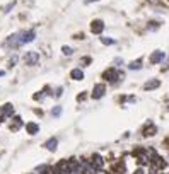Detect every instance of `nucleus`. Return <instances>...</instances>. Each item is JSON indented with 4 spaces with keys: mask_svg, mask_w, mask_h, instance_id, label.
<instances>
[{
    "mask_svg": "<svg viewBox=\"0 0 169 174\" xmlns=\"http://www.w3.org/2000/svg\"><path fill=\"white\" fill-rule=\"evenodd\" d=\"M36 36H38L36 29H33V27L31 29H22V31L12 32L10 36H7L3 46L9 48V50H19V48H22V46L31 45L33 41H36Z\"/></svg>",
    "mask_w": 169,
    "mask_h": 174,
    "instance_id": "obj_1",
    "label": "nucleus"
},
{
    "mask_svg": "<svg viewBox=\"0 0 169 174\" xmlns=\"http://www.w3.org/2000/svg\"><path fill=\"white\" fill-rule=\"evenodd\" d=\"M125 79H127V72H125V68H116L114 65H109L108 68H104V70L101 72V80L106 82L108 85L114 87V89L123 84Z\"/></svg>",
    "mask_w": 169,
    "mask_h": 174,
    "instance_id": "obj_2",
    "label": "nucleus"
},
{
    "mask_svg": "<svg viewBox=\"0 0 169 174\" xmlns=\"http://www.w3.org/2000/svg\"><path fill=\"white\" fill-rule=\"evenodd\" d=\"M89 94H91V99L92 101H101L104 96L108 94V84L103 80L96 82L94 85H92V89L89 90Z\"/></svg>",
    "mask_w": 169,
    "mask_h": 174,
    "instance_id": "obj_3",
    "label": "nucleus"
},
{
    "mask_svg": "<svg viewBox=\"0 0 169 174\" xmlns=\"http://www.w3.org/2000/svg\"><path fill=\"white\" fill-rule=\"evenodd\" d=\"M104 29H106V22H104V19L101 17H96V19H92L91 22H89V32H91L92 36H101L104 34Z\"/></svg>",
    "mask_w": 169,
    "mask_h": 174,
    "instance_id": "obj_4",
    "label": "nucleus"
},
{
    "mask_svg": "<svg viewBox=\"0 0 169 174\" xmlns=\"http://www.w3.org/2000/svg\"><path fill=\"white\" fill-rule=\"evenodd\" d=\"M157 132H159V128H157V125L152 121V119H147L145 123L142 125V128H140V133H142L143 138H150V137H156Z\"/></svg>",
    "mask_w": 169,
    "mask_h": 174,
    "instance_id": "obj_5",
    "label": "nucleus"
},
{
    "mask_svg": "<svg viewBox=\"0 0 169 174\" xmlns=\"http://www.w3.org/2000/svg\"><path fill=\"white\" fill-rule=\"evenodd\" d=\"M22 61L26 67H36V65H39V61H41V55H39V51L31 50V51H26L22 55Z\"/></svg>",
    "mask_w": 169,
    "mask_h": 174,
    "instance_id": "obj_6",
    "label": "nucleus"
},
{
    "mask_svg": "<svg viewBox=\"0 0 169 174\" xmlns=\"http://www.w3.org/2000/svg\"><path fill=\"white\" fill-rule=\"evenodd\" d=\"M16 114V108L12 103H5L0 106V123H5L9 119H12V116Z\"/></svg>",
    "mask_w": 169,
    "mask_h": 174,
    "instance_id": "obj_7",
    "label": "nucleus"
},
{
    "mask_svg": "<svg viewBox=\"0 0 169 174\" xmlns=\"http://www.w3.org/2000/svg\"><path fill=\"white\" fill-rule=\"evenodd\" d=\"M167 60V53L164 50H154L152 53L149 55V65H162L164 61Z\"/></svg>",
    "mask_w": 169,
    "mask_h": 174,
    "instance_id": "obj_8",
    "label": "nucleus"
},
{
    "mask_svg": "<svg viewBox=\"0 0 169 174\" xmlns=\"http://www.w3.org/2000/svg\"><path fill=\"white\" fill-rule=\"evenodd\" d=\"M161 85H162V80H161L159 77H150L142 84V90L143 92H152V90L159 89Z\"/></svg>",
    "mask_w": 169,
    "mask_h": 174,
    "instance_id": "obj_9",
    "label": "nucleus"
},
{
    "mask_svg": "<svg viewBox=\"0 0 169 174\" xmlns=\"http://www.w3.org/2000/svg\"><path fill=\"white\" fill-rule=\"evenodd\" d=\"M89 161L94 166L96 171H104V169H106V159H104L101 154H92L91 157H89Z\"/></svg>",
    "mask_w": 169,
    "mask_h": 174,
    "instance_id": "obj_10",
    "label": "nucleus"
},
{
    "mask_svg": "<svg viewBox=\"0 0 169 174\" xmlns=\"http://www.w3.org/2000/svg\"><path fill=\"white\" fill-rule=\"evenodd\" d=\"M143 65H145V61H143V58L142 56H138V58H133V60H130L127 63V70L128 72H140L143 68Z\"/></svg>",
    "mask_w": 169,
    "mask_h": 174,
    "instance_id": "obj_11",
    "label": "nucleus"
},
{
    "mask_svg": "<svg viewBox=\"0 0 169 174\" xmlns=\"http://www.w3.org/2000/svg\"><path fill=\"white\" fill-rule=\"evenodd\" d=\"M162 27V21L161 19H149L143 26V31L145 32H157L159 29Z\"/></svg>",
    "mask_w": 169,
    "mask_h": 174,
    "instance_id": "obj_12",
    "label": "nucleus"
},
{
    "mask_svg": "<svg viewBox=\"0 0 169 174\" xmlns=\"http://www.w3.org/2000/svg\"><path fill=\"white\" fill-rule=\"evenodd\" d=\"M68 77L74 82H82L85 79V72H84V68H80V67H74L70 70V74H68Z\"/></svg>",
    "mask_w": 169,
    "mask_h": 174,
    "instance_id": "obj_13",
    "label": "nucleus"
},
{
    "mask_svg": "<svg viewBox=\"0 0 169 174\" xmlns=\"http://www.w3.org/2000/svg\"><path fill=\"white\" fill-rule=\"evenodd\" d=\"M26 125V123L22 121V116H19V114H14L12 116V119H10V125H9V128H10V132H19L22 126Z\"/></svg>",
    "mask_w": 169,
    "mask_h": 174,
    "instance_id": "obj_14",
    "label": "nucleus"
},
{
    "mask_svg": "<svg viewBox=\"0 0 169 174\" xmlns=\"http://www.w3.org/2000/svg\"><path fill=\"white\" fill-rule=\"evenodd\" d=\"M58 138H56V137H50V138H46L45 140V143H43V147L46 148V150L48 152H56V148H58Z\"/></svg>",
    "mask_w": 169,
    "mask_h": 174,
    "instance_id": "obj_15",
    "label": "nucleus"
},
{
    "mask_svg": "<svg viewBox=\"0 0 169 174\" xmlns=\"http://www.w3.org/2000/svg\"><path fill=\"white\" fill-rule=\"evenodd\" d=\"M24 128H26V133H27V135L34 137V135H38V133H39L41 126H39V123H36V121H27L26 125H24Z\"/></svg>",
    "mask_w": 169,
    "mask_h": 174,
    "instance_id": "obj_16",
    "label": "nucleus"
},
{
    "mask_svg": "<svg viewBox=\"0 0 169 174\" xmlns=\"http://www.w3.org/2000/svg\"><path fill=\"white\" fill-rule=\"evenodd\" d=\"M99 43H101L103 46H116V45H118V39L113 38V36L101 34V36H99Z\"/></svg>",
    "mask_w": 169,
    "mask_h": 174,
    "instance_id": "obj_17",
    "label": "nucleus"
},
{
    "mask_svg": "<svg viewBox=\"0 0 169 174\" xmlns=\"http://www.w3.org/2000/svg\"><path fill=\"white\" fill-rule=\"evenodd\" d=\"M92 61H94V58L91 55H84V56H80V60H79V67L85 70V68H89L92 65Z\"/></svg>",
    "mask_w": 169,
    "mask_h": 174,
    "instance_id": "obj_18",
    "label": "nucleus"
},
{
    "mask_svg": "<svg viewBox=\"0 0 169 174\" xmlns=\"http://www.w3.org/2000/svg\"><path fill=\"white\" fill-rule=\"evenodd\" d=\"M62 114H63V106H62V104H55V106L50 109V116L55 118V119H58Z\"/></svg>",
    "mask_w": 169,
    "mask_h": 174,
    "instance_id": "obj_19",
    "label": "nucleus"
},
{
    "mask_svg": "<svg viewBox=\"0 0 169 174\" xmlns=\"http://www.w3.org/2000/svg\"><path fill=\"white\" fill-rule=\"evenodd\" d=\"M137 103V96L133 94H125L120 97V104H135Z\"/></svg>",
    "mask_w": 169,
    "mask_h": 174,
    "instance_id": "obj_20",
    "label": "nucleus"
},
{
    "mask_svg": "<svg viewBox=\"0 0 169 174\" xmlns=\"http://www.w3.org/2000/svg\"><path fill=\"white\" fill-rule=\"evenodd\" d=\"M60 51H62V55L67 56V58H70V56L75 55V48H74V46H70V45H63L62 48H60Z\"/></svg>",
    "mask_w": 169,
    "mask_h": 174,
    "instance_id": "obj_21",
    "label": "nucleus"
},
{
    "mask_svg": "<svg viewBox=\"0 0 169 174\" xmlns=\"http://www.w3.org/2000/svg\"><path fill=\"white\" fill-rule=\"evenodd\" d=\"M87 99H91V94H89L87 90H80V92L77 94V97H75V101H77L79 104L87 103Z\"/></svg>",
    "mask_w": 169,
    "mask_h": 174,
    "instance_id": "obj_22",
    "label": "nucleus"
},
{
    "mask_svg": "<svg viewBox=\"0 0 169 174\" xmlns=\"http://www.w3.org/2000/svg\"><path fill=\"white\" fill-rule=\"evenodd\" d=\"M19 60H21L19 53H12V55L9 56V61H7V65H9V68H14L17 63H19Z\"/></svg>",
    "mask_w": 169,
    "mask_h": 174,
    "instance_id": "obj_23",
    "label": "nucleus"
},
{
    "mask_svg": "<svg viewBox=\"0 0 169 174\" xmlns=\"http://www.w3.org/2000/svg\"><path fill=\"white\" fill-rule=\"evenodd\" d=\"M63 94H65V87H63V85L55 87V90H53V99H55V101L62 99V97H63Z\"/></svg>",
    "mask_w": 169,
    "mask_h": 174,
    "instance_id": "obj_24",
    "label": "nucleus"
},
{
    "mask_svg": "<svg viewBox=\"0 0 169 174\" xmlns=\"http://www.w3.org/2000/svg\"><path fill=\"white\" fill-rule=\"evenodd\" d=\"M113 65L116 68H125V67H127V61H125L123 56H114L113 58Z\"/></svg>",
    "mask_w": 169,
    "mask_h": 174,
    "instance_id": "obj_25",
    "label": "nucleus"
},
{
    "mask_svg": "<svg viewBox=\"0 0 169 174\" xmlns=\"http://www.w3.org/2000/svg\"><path fill=\"white\" fill-rule=\"evenodd\" d=\"M33 99L36 101V103H41V101L46 99V96H45V92H43V90H38V92L33 96Z\"/></svg>",
    "mask_w": 169,
    "mask_h": 174,
    "instance_id": "obj_26",
    "label": "nucleus"
},
{
    "mask_svg": "<svg viewBox=\"0 0 169 174\" xmlns=\"http://www.w3.org/2000/svg\"><path fill=\"white\" fill-rule=\"evenodd\" d=\"M41 90L45 92V96H46V97H53V90H55V87H51V85H45Z\"/></svg>",
    "mask_w": 169,
    "mask_h": 174,
    "instance_id": "obj_27",
    "label": "nucleus"
},
{
    "mask_svg": "<svg viewBox=\"0 0 169 174\" xmlns=\"http://www.w3.org/2000/svg\"><path fill=\"white\" fill-rule=\"evenodd\" d=\"M14 7H16V0H12V2H9V3H7V5L3 7V12H5V14H9L10 10L14 9Z\"/></svg>",
    "mask_w": 169,
    "mask_h": 174,
    "instance_id": "obj_28",
    "label": "nucleus"
},
{
    "mask_svg": "<svg viewBox=\"0 0 169 174\" xmlns=\"http://www.w3.org/2000/svg\"><path fill=\"white\" fill-rule=\"evenodd\" d=\"M132 174H147V167H143V166H137L135 171Z\"/></svg>",
    "mask_w": 169,
    "mask_h": 174,
    "instance_id": "obj_29",
    "label": "nucleus"
},
{
    "mask_svg": "<svg viewBox=\"0 0 169 174\" xmlns=\"http://www.w3.org/2000/svg\"><path fill=\"white\" fill-rule=\"evenodd\" d=\"M161 72H162V74H166V72H169V56H167V60L162 63V67H161Z\"/></svg>",
    "mask_w": 169,
    "mask_h": 174,
    "instance_id": "obj_30",
    "label": "nucleus"
},
{
    "mask_svg": "<svg viewBox=\"0 0 169 174\" xmlns=\"http://www.w3.org/2000/svg\"><path fill=\"white\" fill-rule=\"evenodd\" d=\"M82 2H84V5H92V3H98L101 0H82Z\"/></svg>",
    "mask_w": 169,
    "mask_h": 174,
    "instance_id": "obj_31",
    "label": "nucleus"
},
{
    "mask_svg": "<svg viewBox=\"0 0 169 174\" xmlns=\"http://www.w3.org/2000/svg\"><path fill=\"white\" fill-rule=\"evenodd\" d=\"M130 137H132V132H123V135H121V138H130Z\"/></svg>",
    "mask_w": 169,
    "mask_h": 174,
    "instance_id": "obj_32",
    "label": "nucleus"
},
{
    "mask_svg": "<svg viewBox=\"0 0 169 174\" xmlns=\"http://www.w3.org/2000/svg\"><path fill=\"white\" fill-rule=\"evenodd\" d=\"M166 111H167V113H169V99L166 101Z\"/></svg>",
    "mask_w": 169,
    "mask_h": 174,
    "instance_id": "obj_33",
    "label": "nucleus"
},
{
    "mask_svg": "<svg viewBox=\"0 0 169 174\" xmlns=\"http://www.w3.org/2000/svg\"><path fill=\"white\" fill-rule=\"evenodd\" d=\"M0 77H5V70H0Z\"/></svg>",
    "mask_w": 169,
    "mask_h": 174,
    "instance_id": "obj_34",
    "label": "nucleus"
},
{
    "mask_svg": "<svg viewBox=\"0 0 169 174\" xmlns=\"http://www.w3.org/2000/svg\"><path fill=\"white\" fill-rule=\"evenodd\" d=\"M166 3H167V5H169V0H166Z\"/></svg>",
    "mask_w": 169,
    "mask_h": 174,
    "instance_id": "obj_35",
    "label": "nucleus"
},
{
    "mask_svg": "<svg viewBox=\"0 0 169 174\" xmlns=\"http://www.w3.org/2000/svg\"><path fill=\"white\" fill-rule=\"evenodd\" d=\"M0 157H2V154H0Z\"/></svg>",
    "mask_w": 169,
    "mask_h": 174,
    "instance_id": "obj_36",
    "label": "nucleus"
}]
</instances>
